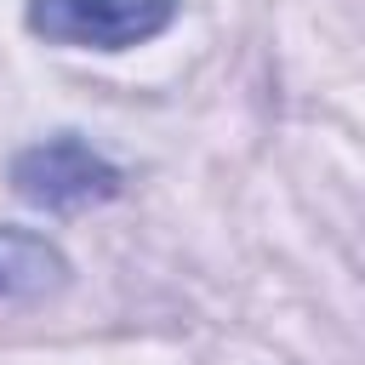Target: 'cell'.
<instances>
[{
	"mask_svg": "<svg viewBox=\"0 0 365 365\" xmlns=\"http://www.w3.org/2000/svg\"><path fill=\"white\" fill-rule=\"evenodd\" d=\"M171 17H177V0H29L34 34L63 46H97V51L137 46L160 34Z\"/></svg>",
	"mask_w": 365,
	"mask_h": 365,
	"instance_id": "cell-2",
	"label": "cell"
},
{
	"mask_svg": "<svg viewBox=\"0 0 365 365\" xmlns=\"http://www.w3.org/2000/svg\"><path fill=\"white\" fill-rule=\"evenodd\" d=\"M11 182L40 211H86V205H103V200L120 194V171L68 131L23 148L17 165H11Z\"/></svg>",
	"mask_w": 365,
	"mask_h": 365,
	"instance_id": "cell-1",
	"label": "cell"
},
{
	"mask_svg": "<svg viewBox=\"0 0 365 365\" xmlns=\"http://www.w3.org/2000/svg\"><path fill=\"white\" fill-rule=\"evenodd\" d=\"M63 257L29 228H0V297H40L63 285Z\"/></svg>",
	"mask_w": 365,
	"mask_h": 365,
	"instance_id": "cell-3",
	"label": "cell"
}]
</instances>
